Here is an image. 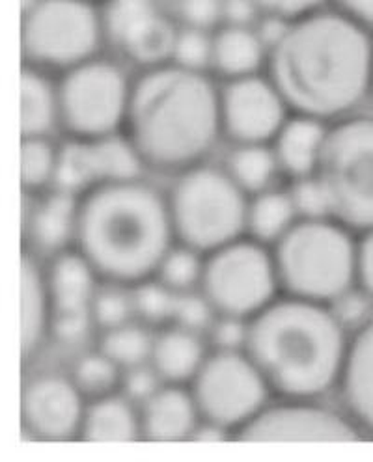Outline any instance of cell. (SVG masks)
Here are the masks:
<instances>
[{
    "mask_svg": "<svg viewBox=\"0 0 373 462\" xmlns=\"http://www.w3.org/2000/svg\"><path fill=\"white\" fill-rule=\"evenodd\" d=\"M266 75L294 114L332 124L371 96L373 40L343 12L318 10L269 47Z\"/></svg>",
    "mask_w": 373,
    "mask_h": 462,
    "instance_id": "obj_1",
    "label": "cell"
},
{
    "mask_svg": "<svg viewBox=\"0 0 373 462\" xmlns=\"http://www.w3.org/2000/svg\"><path fill=\"white\" fill-rule=\"evenodd\" d=\"M124 133L146 168L178 173L204 162L222 136L219 88L206 71L148 68L131 84Z\"/></svg>",
    "mask_w": 373,
    "mask_h": 462,
    "instance_id": "obj_2",
    "label": "cell"
},
{
    "mask_svg": "<svg viewBox=\"0 0 373 462\" xmlns=\"http://www.w3.org/2000/svg\"><path fill=\"white\" fill-rule=\"evenodd\" d=\"M350 336L329 304L278 295L248 319L245 353L273 395L323 399L338 388Z\"/></svg>",
    "mask_w": 373,
    "mask_h": 462,
    "instance_id": "obj_3",
    "label": "cell"
},
{
    "mask_svg": "<svg viewBox=\"0 0 373 462\" xmlns=\"http://www.w3.org/2000/svg\"><path fill=\"white\" fill-rule=\"evenodd\" d=\"M174 243L166 196L142 178L79 196L73 246L105 282L135 285L154 278Z\"/></svg>",
    "mask_w": 373,
    "mask_h": 462,
    "instance_id": "obj_4",
    "label": "cell"
},
{
    "mask_svg": "<svg viewBox=\"0 0 373 462\" xmlns=\"http://www.w3.org/2000/svg\"><path fill=\"white\" fill-rule=\"evenodd\" d=\"M359 236L331 217L299 218L271 246L280 295L332 304L357 287Z\"/></svg>",
    "mask_w": 373,
    "mask_h": 462,
    "instance_id": "obj_5",
    "label": "cell"
},
{
    "mask_svg": "<svg viewBox=\"0 0 373 462\" xmlns=\"http://www.w3.org/2000/svg\"><path fill=\"white\" fill-rule=\"evenodd\" d=\"M174 176L164 196L176 243L208 254L245 236L248 196L222 166L200 162Z\"/></svg>",
    "mask_w": 373,
    "mask_h": 462,
    "instance_id": "obj_6",
    "label": "cell"
},
{
    "mask_svg": "<svg viewBox=\"0 0 373 462\" xmlns=\"http://www.w3.org/2000/svg\"><path fill=\"white\" fill-rule=\"evenodd\" d=\"M313 178L331 218L357 236L373 229V116L329 124Z\"/></svg>",
    "mask_w": 373,
    "mask_h": 462,
    "instance_id": "obj_7",
    "label": "cell"
},
{
    "mask_svg": "<svg viewBox=\"0 0 373 462\" xmlns=\"http://www.w3.org/2000/svg\"><path fill=\"white\" fill-rule=\"evenodd\" d=\"M101 14L90 0H31L23 14L26 66L68 71L96 56L103 42Z\"/></svg>",
    "mask_w": 373,
    "mask_h": 462,
    "instance_id": "obj_8",
    "label": "cell"
},
{
    "mask_svg": "<svg viewBox=\"0 0 373 462\" xmlns=\"http://www.w3.org/2000/svg\"><path fill=\"white\" fill-rule=\"evenodd\" d=\"M198 291L217 315L252 319L280 295L271 246L243 236L204 254Z\"/></svg>",
    "mask_w": 373,
    "mask_h": 462,
    "instance_id": "obj_9",
    "label": "cell"
},
{
    "mask_svg": "<svg viewBox=\"0 0 373 462\" xmlns=\"http://www.w3.org/2000/svg\"><path fill=\"white\" fill-rule=\"evenodd\" d=\"M202 425L234 437L271 401V388L245 351H211L189 383Z\"/></svg>",
    "mask_w": 373,
    "mask_h": 462,
    "instance_id": "obj_10",
    "label": "cell"
},
{
    "mask_svg": "<svg viewBox=\"0 0 373 462\" xmlns=\"http://www.w3.org/2000/svg\"><path fill=\"white\" fill-rule=\"evenodd\" d=\"M131 84L118 64L98 56L64 71L56 82L61 127L79 140L120 133Z\"/></svg>",
    "mask_w": 373,
    "mask_h": 462,
    "instance_id": "obj_11",
    "label": "cell"
},
{
    "mask_svg": "<svg viewBox=\"0 0 373 462\" xmlns=\"http://www.w3.org/2000/svg\"><path fill=\"white\" fill-rule=\"evenodd\" d=\"M360 437L341 409L327 407L322 399L276 397L245 425L236 439L243 442H346Z\"/></svg>",
    "mask_w": 373,
    "mask_h": 462,
    "instance_id": "obj_12",
    "label": "cell"
},
{
    "mask_svg": "<svg viewBox=\"0 0 373 462\" xmlns=\"http://www.w3.org/2000/svg\"><path fill=\"white\" fill-rule=\"evenodd\" d=\"M49 299V336L75 345L94 327L92 304L101 278L73 246L49 257L43 269Z\"/></svg>",
    "mask_w": 373,
    "mask_h": 462,
    "instance_id": "obj_13",
    "label": "cell"
},
{
    "mask_svg": "<svg viewBox=\"0 0 373 462\" xmlns=\"http://www.w3.org/2000/svg\"><path fill=\"white\" fill-rule=\"evenodd\" d=\"M146 170L126 133L99 138H70L59 148L54 189L80 196L92 187L142 178Z\"/></svg>",
    "mask_w": 373,
    "mask_h": 462,
    "instance_id": "obj_14",
    "label": "cell"
},
{
    "mask_svg": "<svg viewBox=\"0 0 373 462\" xmlns=\"http://www.w3.org/2000/svg\"><path fill=\"white\" fill-rule=\"evenodd\" d=\"M222 136L232 143H271L292 110L267 75L224 80L219 88Z\"/></svg>",
    "mask_w": 373,
    "mask_h": 462,
    "instance_id": "obj_15",
    "label": "cell"
},
{
    "mask_svg": "<svg viewBox=\"0 0 373 462\" xmlns=\"http://www.w3.org/2000/svg\"><path fill=\"white\" fill-rule=\"evenodd\" d=\"M103 34L126 60L142 69L170 62L178 36L154 0H107Z\"/></svg>",
    "mask_w": 373,
    "mask_h": 462,
    "instance_id": "obj_16",
    "label": "cell"
},
{
    "mask_svg": "<svg viewBox=\"0 0 373 462\" xmlns=\"http://www.w3.org/2000/svg\"><path fill=\"white\" fill-rule=\"evenodd\" d=\"M86 399L61 373H38L21 395V420L28 435L45 442L79 439Z\"/></svg>",
    "mask_w": 373,
    "mask_h": 462,
    "instance_id": "obj_17",
    "label": "cell"
},
{
    "mask_svg": "<svg viewBox=\"0 0 373 462\" xmlns=\"http://www.w3.org/2000/svg\"><path fill=\"white\" fill-rule=\"evenodd\" d=\"M336 395L360 435L373 437V313L350 336Z\"/></svg>",
    "mask_w": 373,
    "mask_h": 462,
    "instance_id": "obj_18",
    "label": "cell"
},
{
    "mask_svg": "<svg viewBox=\"0 0 373 462\" xmlns=\"http://www.w3.org/2000/svg\"><path fill=\"white\" fill-rule=\"evenodd\" d=\"M140 439L148 442H182L194 439L202 427L198 407L187 384L163 383L138 404Z\"/></svg>",
    "mask_w": 373,
    "mask_h": 462,
    "instance_id": "obj_19",
    "label": "cell"
},
{
    "mask_svg": "<svg viewBox=\"0 0 373 462\" xmlns=\"http://www.w3.org/2000/svg\"><path fill=\"white\" fill-rule=\"evenodd\" d=\"M329 124L304 114H290L271 142V150L282 176L301 180L313 176L318 168Z\"/></svg>",
    "mask_w": 373,
    "mask_h": 462,
    "instance_id": "obj_20",
    "label": "cell"
},
{
    "mask_svg": "<svg viewBox=\"0 0 373 462\" xmlns=\"http://www.w3.org/2000/svg\"><path fill=\"white\" fill-rule=\"evenodd\" d=\"M208 355L204 334L170 323L154 334L150 365L163 383L189 386Z\"/></svg>",
    "mask_w": 373,
    "mask_h": 462,
    "instance_id": "obj_21",
    "label": "cell"
},
{
    "mask_svg": "<svg viewBox=\"0 0 373 462\" xmlns=\"http://www.w3.org/2000/svg\"><path fill=\"white\" fill-rule=\"evenodd\" d=\"M79 196L54 189L40 194L34 209L28 215V241L38 254H54L73 248L77 229Z\"/></svg>",
    "mask_w": 373,
    "mask_h": 462,
    "instance_id": "obj_22",
    "label": "cell"
},
{
    "mask_svg": "<svg viewBox=\"0 0 373 462\" xmlns=\"http://www.w3.org/2000/svg\"><path fill=\"white\" fill-rule=\"evenodd\" d=\"M79 439L84 442H135L140 439L138 404L122 392L86 401Z\"/></svg>",
    "mask_w": 373,
    "mask_h": 462,
    "instance_id": "obj_23",
    "label": "cell"
},
{
    "mask_svg": "<svg viewBox=\"0 0 373 462\" xmlns=\"http://www.w3.org/2000/svg\"><path fill=\"white\" fill-rule=\"evenodd\" d=\"M267 62V47L250 26L224 24L213 34L211 69L224 80L260 73Z\"/></svg>",
    "mask_w": 373,
    "mask_h": 462,
    "instance_id": "obj_24",
    "label": "cell"
},
{
    "mask_svg": "<svg viewBox=\"0 0 373 462\" xmlns=\"http://www.w3.org/2000/svg\"><path fill=\"white\" fill-rule=\"evenodd\" d=\"M21 317H23V355L31 358L34 353L42 349L43 341L49 336V299L45 289L43 269L40 267L38 259L26 252L23 255V271H21Z\"/></svg>",
    "mask_w": 373,
    "mask_h": 462,
    "instance_id": "obj_25",
    "label": "cell"
},
{
    "mask_svg": "<svg viewBox=\"0 0 373 462\" xmlns=\"http://www.w3.org/2000/svg\"><path fill=\"white\" fill-rule=\"evenodd\" d=\"M61 127L56 84L43 69L26 66L21 75V133L28 136H49Z\"/></svg>",
    "mask_w": 373,
    "mask_h": 462,
    "instance_id": "obj_26",
    "label": "cell"
},
{
    "mask_svg": "<svg viewBox=\"0 0 373 462\" xmlns=\"http://www.w3.org/2000/svg\"><path fill=\"white\" fill-rule=\"evenodd\" d=\"M297 220L299 215L290 190L271 187L248 196L245 236L273 246Z\"/></svg>",
    "mask_w": 373,
    "mask_h": 462,
    "instance_id": "obj_27",
    "label": "cell"
},
{
    "mask_svg": "<svg viewBox=\"0 0 373 462\" xmlns=\"http://www.w3.org/2000/svg\"><path fill=\"white\" fill-rule=\"evenodd\" d=\"M222 168L247 196L275 187L282 176L271 143H232Z\"/></svg>",
    "mask_w": 373,
    "mask_h": 462,
    "instance_id": "obj_28",
    "label": "cell"
},
{
    "mask_svg": "<svg viewBox=\"0 0 373 462\" xmlns=\"http://www.w3.org/2000/svg\"><path fill=\"white\" fill-rule=\"evenodd\" d=\"M155 330L140 321H129L122 327L99 332L98 349L117 362L124 371L150 364Z\"/></svg>",
    "mask_w": 373,
    "mask_h": 462,
    "instance_id": "obj_29",
    "label": "cell"
},
{
    "mask_svg": "<svg viewBox=\"0 0 373 462\" xmlns=\"http://www.w3.org/2000/svg\"><path fill=\"white\" fill-rule=\"evenodd\" d=\"M59 148L49 136H28L21 143V183L28 194H43L54 187Z\"/></svg>",
    "mask_w": 373,
    "mask_h": 462,
    "instance_id": "obj_30",
    "label": "cell"
},
{
    "mask_svg": "<svg viewBox=\"0 0 373 462\" xmlns=\"http://www.w3.org/2000/svg\"><path fill=\"white\" fill-rule=\"evenodd\" d=\"M71 381L86 401L120 392L124 369L99 349L82 355L71 369Z\"/></svg>",
    "mask_w": 373,
    "mask_h": 462,
    "instance_id": "obj_31",
    "label": "cell"
},
{
    "mask_svg": "<svg viewBox=\"0 0 373 462\" xmlns=\"http://www.w3.org/2000/svg\"><path fill=\"white\" fill-rule=\"evenodd\" d=\"M204 269V254L198 252L187 245L174 243L154 274L172 293L183 295L191 291H198L200 280H202Z\"/></svg>",
    "mask_w": 373,
    "mask_h": 462,
    "instance_id": "obj_32",
    "label": "cell"
},
{
    "mask_svg": "<svg viewBox=\"0 0 373 462\" xmlns=\"http://www.w3.org/2000/svg\"><path fill=\"white\" fill-rule=\"evenodd\" d=\"M135 319L154 330L172 323L176 293H172L157 278H148L131 285Z\"/></svg>",
    "mask_w": 373,
    "mask_h": 462,
    "instance_id": "obj_33",
    "label": "cell"
},
{
    "mask_svg": "<svg viewBox=\"0 0 373 462\" xmlns=\"http://www.w3.org/2000/svg\"><path fill=\"white\" fill-rule=\"evenodd\" d=\"M92 321L99 332L136 321L131 285L101 280L92 304Z\"/></svg>",
    "mask_w": 373,
    "mask_h": 462,
    "instance_id": "obj_34",
    "label": "cell"
},
{
    "mask_svg": "<svg viewBox=\"0 0 373 462\" xmlns=\"http://www.w3.org/2000/svg\"><path fill=\"white\" fill-rule=\"evenodd\" d=\"M211 47L213 36L202 28L185 26L183 31H178L170 62L187 69L208 71L211 68Z\"/></svg>",
    "mask_w": 373,
    "mask_h": 462,
    "instance_id": "obj_35",
    "label": "cell"
},
{
    "mask_svg": "<svg viewBox=\"0 0 373 462\" xmlns=\"http://www.w3.org/2000/svg\"><path fill=\"white\" fill-rule=\"evenodd\" d=\"M215 315L217 313L213 311V308L210 306V302L204 299L202 293L191 291L176 297L172 323L206 336L210 325L215 319Z\"/></svg>",
    "mask_w": 373,
    "mask_h": 462,
    "instance_id": "obj_36",
    "label": "cell"
},
{
    "mask_svg": "<svg viewBox=\"0 0 373 462\" xmlns=\"http://www.w3.org/2000/svg\"><path fill=\"white\" fill-rule=\"evenodd\" d=\"M248 321L239 317L215 315L206 332V341L211 351H245Z\"/></svg>",
    "mask_w": 373,
    "mask_h": 462,
    "instance_id": "obj_37",
    "label": "cell"
},
{
    "mask_svg": "<svg viewBox=\"0 0 373 462\" xmlns=\"http://www.w3.org/2000/svg\"><path fill=\"white\" fill-rule=\"evenodd\" d=\"M290 194L295 204L299 218H323L329 217L325 194L313 176L292 180Z\"/></svg>",
    "mask_w": 373,
    "mask_h": 462,
    "instance_id": "obj_38",
    "label": "cell"
},
{
    "mask_svg": "<svg viewBox=\"0 0 373 462\" xmlns=\"http://www.w3.org/2000/svg\"><path fill=\"white\" fill-rule=\"evenodd\" d=\"M163 381L155 373V369L150 364H142L124 371L120 392L126 397H129L133 402L140 404L145 402L152 393H155Z\"/></svg>",
    "mask_w": 373,
    "mask_h": 462,
    "instance_id": "obj_39",
    "label": "cell"
},
{
    "mask_svg": "<svg viewBox=\"0 0 373 462\" xmlns=\"http://www.w3.org/2000/svg\"><path fill=\"white\" fill-rule=\"evenodd\" d=\"M180 15L187 26L208 31L222 21V0H180Z\"/></svg>",
    "mask_w": 373,
    "mask_h": 462,
    "instance_id": "obj_40",
    "label": "cell"
},
{
    "mask_svg": "<svg viewBox=\"0 0 373 462\" xmlns=\"http://www.w3.org/2000/svg\"><path fill=\"white\" fill-rule=\"evenodd\" d=\"M357 287L373 302V229L357 239Z\"/></svg>",
    "mask_w": 373,
    "mask_h": 462,
    "instance_id": "obj_41",
    "label": "cell"
},
{
    "mask_svg": "<svg viewBox=\"0 0 373 462\" xmlns=\"http://www.w3.org/2000/svg\"><path fill=\"white\" fill-rule=\"evenodd\" d=\"M257 8L266 15H276L288 21H295L308 14L318 12L323 0H256Z\"/></svg>",
    "mask_w": 373,
    "mask_h": 462,
    "instance_id": "obj_42",
    "label": "cell"
},
{
    "mask_svg": "<svg viewBox=\"0 0 373 462\" xmlns=\"http://www.w3.org/2000/svg\"><path fill=\"white\" fill-rule=\"evenodd\" d=\"M257 8L256 0H222V21L224 24L250 26L256 21Z\"/></svg>",
    "mask_w": 373,
    "mask_h": 462,
    "instance_id": "obj_43",
    "label": "cell"
},
{
    "mask_svg": "<svg viewBox=\"0 0 373 462\" xmlns=\"http://www.w3.org/2000/svg\"><path fill=\"white\" fill-rule=\"evenodd\" d=\"M338 10L373 31V0H336Z\"/></svg>",
    "mask_w": 373,
    "mask_h": 462,
    "instance_id": "obj_44",
    "label": "cell"
},
{
    "mask_svg": "<svg viewBox=\"0 0 373 462\" xmlns=\"http://www.w3.org/2000/svg\"><path fill=\"white\" fill-rule=\"evenodd\" d=\"M371 96H373V80H371Z\"/></svg>",
    "mask_w": 373,
    "mask_h": 462,
    "instance_id": "obj_45",
    "label": "cell"
}]
</instances>
